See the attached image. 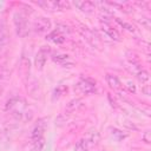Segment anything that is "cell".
Wrapping results in <instances>:
<instances>
[{
    "instance_id": "6da1fadb",
    "label": "cell",
    "mask_w": 151,
    "mask_h": 151,
    "mask_svg": "<svg viewBox=\"0 0 151 151\" xmlns=\"http://www.w3.org/2000/svg\"><path fill=\"white\" fill-rule=\"evenodd\" d=\"M26 107H27V103H26V100L24 98L13 97L7 101L5 109L9 113H12V116H14L17 119L25 122V120H29L31 117H32V113L27 114Z\"/></svg>"
},
{
    "instance_id": "7a4b0ae2",
    "label": "cell",
    "mask_w": 151,
    "mask_h": 151,
    "mask_svg": "<svg viewBox=\"0 0 151 151\" xmlns=\"http://www.w3.org/2000/svg\"><path fill=\"white\" fill-rule=\"evenodd\" d=\"M35 4L41 8H44L45 11H50V12L66 11V9H70L71 7L70 2L65 0H58V1L57 0H38L35 1Z\"/></svg>"
},
{
    "instance_id": "3957f363",
    "label": "cell",
    "mask_w": 151,
    "mask_h": 151,
    "mask_svg": "<svg viewBox=\"0 0 151 151\" xmlns=\"http://www.w3.org/2000/svg\"><path fill=\"white\" fill-rule=\"evenodd\" d=\"M13 22H14V26H15L17 34L19 37H26L28 34L27 20H26V17L22 13H20V12L14 13V15H13Z\"/></svg>"
},
{
    "instance_id": "277c9868",
    "label": "cell",
    "mask_w": 151,
    "mask_h": 151,
    "mask_svg": "<svg viewBox=\"0 0 151 151\" xmlns=\"http://www.w3.org/2000/svg\"><path fill=\"white\" fill-rule=\"evenodd\" d=\"M74 90L79 94L86 96V94L93 93L96 91V83L90 78H83L77 83V85L74 86Z\"/></svg>"
},
{
    "instance_id": "5b68a950",
    "label": "cell",
    "mask_w": 151,
    "mask_h": 151,
    "mask_svg": "<svg viewBox=\"0 0 151 151\" xmlns=\"http://www.w3.org/2000/svg\"><path fill=\"white\" fill-rule=\"evenodd\" d=\"M45 129H46V119H45V118H40V119L37 122V124H35V126H34V129H33V131H32V134H31L32 143H34V142H37V140L44 138Z\"/></svg>"
},
{
    "instance_id": "8992f818",
    "label": "cell",
    "mask_w": 151,
    "mask_h": 151,
    "mask_svg": "<svg viewBox=\"0 0 151 151\" xmlns=\"http://www.w3.org/2000/svg\"><path fill=\"white\" fill-rule=\"evenodd\" d=\"M33 28L38 33H45L51 28V21H50V19H47L45 17H40L34 21Z\"/></svg>"
},
{
    "instance_id": "52a82bcc",
    "label": "cell",
    "mask_w": 151,
    "mask_h": 151,
    "mask_svg": "<svg viewBox=\"0 0 151 151\" xmlns=\"http://www.w3.org/2000/svg\"><path fill=\"white\" fill-rule=\"evenodd\" d=\"M80 12L83 13H86V14H90L94 11L96 8V4L93 1H88V0H80V1H73L72 2Z\"/></svg>"
},
{
    "instance_id": "ba28073f",
    "label": "cell",
    "mask_w": 151,
    "mask_h": 151,
    "mask_svg": "<svg viewBox=\"0 0 151 151\" xmlns=\"http://www.w3.org/2000/svg\"><path fill=\"white\" fill-rule=\"evenodd\" d=\"M48 48H46L45 46H42L38 53L35 54V59H34V64H35V67L38 70H42L44 66H45V63H46V59H47V53H48Z\"/></svg>"
},
{
    "instance_id": "9c48e42d",
    "label": "cell",
    "mask_w": 151,
    "mask_h": 151,
    "mask_svg": "<svg viewBox=\"0 0 151 151\" xmlns=\"http://www.w3.org/2000/svg\"><path fill=\"white\" fill-rule=\"evenodd\" d=\"M80 32H81L83 37H84L92 46L98 47V37H96L92 31H90V29L86 28V27H83V28H80Z\"/></svg>"
},
{
    "instance_id": "30bf717a",
    "label": "cell",
    "mask_w": 151,
    "mask_h": 151,
    "mask_svg": "<svg viewBox=\"0 0 151 151\" xmlns=\"http://www.w3.org/2000/svg\"><path fill=\"white\" fill-rule=\"evenodd\" d=\"M101 29L112 39V40H116V41H120V35L119 33L109 25V22H101Z\"/></svg>"
},
{
    "instance_id": "8fae6325",
    "label": "cell",
    "mask_w": 151,
    "mask_h": 151,
    "mask_svg": "<svg viewBox=\"0 0 151 151\" xmlns=\"http://www.w3.org/2000/svg\"><path fill=\"white\" fill-rule=\"evenodd\" d=\"M46 39L50 40V41H52L53 44L60 45V44H63L65 41V35L61 32H59L58 29H54L53 32H51L50 34L46 35Z\"/></svg>"
},
{
    "instance_id": "7c38bea8",
    "label": "cell",
    "mask_w": 151,
    "mask_h": 151,
    "mask_svg": "<svg viewBox=\"0 0 151 151\" xmlns=\"http://www.w3.org/2000/svg\"><path fill=\"white\" fill-rule=\"evenodd\" d=\"M29 70H31V64H29V60L27 58H22L21 59V63H20V73H21V77L22 79L26 81L27 78L29 77Z\"/></svg>"
},
{
    "instance_id": "4fadbf2b",
    "label": "cell",
    "mask_w": 151,
    "mask_h": 151,
    "mask_svg": "<svg viewBox=\"0 0 151 151\" xmlns=\"http://www.w3.org/2000/svg\"><path fill=\"white\" fill-rule=\"evenodd\" d=\"M9 40V33L7 29V26L4 22H0V48L6 46Z\"/></svg>"
},
{
    "instance_id": "5bb4252c",
    "label": "cell",
    "mask_w": 151,
    "mask_h": 151,
    "mask_svg": "<svg viewBox=\"0 0 151 151\" xmlns=\"http://www.w3.org/2000/svg\"><path fill=\"white\" fill-rule=\"evenodd\" d=\"M105 79H106V81H107V85H109L111 88L117 90V91L122 88V83H120V80H119L116 76H113V74H106Z\"/></svg>"
},
{
    "instance_id": "9a60e30c",
    "label": "cell",
    "mask_w": 151,
    "mask_h": 151,
    "mask_svg": "<svg viewBox=\"0 0 151 151\" xmlns=\"http://www.w3.org/2000/svg\"><path fill=\"white\" fill-rule=\"evenodd\" d=\"M52 59H53V61H55V63H58L59 65H61V66H67V67H70V66H72L73 65V63L70 60V57L68 55H66V54H60V55H53L52 57Z\"/></svg>"
},
{
    "instance_id": "2e32d148",
    "label": "cell",
    "mask_w": 151,
    "mask_h": 151,
    "mask_svg": "<svg viewBox=\"0 0 151 151\" xmlns=\"http://www.w3.org/2000/svg\"><path fill=\"white\" fill-rule=\"evenodd\" d=\"M81 106V101H80V99H72L67 105H66V107H65V112H67V113H72V112H74L77 109H79Z\"/></svg>"
},
{
    "instance_id": "e0dca14e",
    "label": "cell",
    "mask_w": 151,
    "mask_h": 151,
    "mask_svg": "<svg viewBox=\"0 0 151 151\" xmlns=\"http://www.w3.org/2000/svg\"><path fill=\"white\" fill-rule=\"evenodd\" d=\"M86 139H87V142L90 143V145H94V144H98V142L100 140V134L98 133V131L91 130V131L87 133Z\"/></svg>"
},
{
    "instance_id": "ac0fdd59",
    "label": "cell",
    "mask_w": 151,
    "mask_h": 151,
    "mask_svg": "<svg viewBox=\"0 0 151 151\" xmlns=\"http://www.w3.org/2000/svg\"><path fill=\"white\" fill-rule=\"evenodd\" d=\"M90 147H91V145H90V143L87 142V139H86V138H81L80 140L77 142L74 150H76V151H88Z\"/></svg>"
},
{
    "instance_id": "d6986e66",
    "label": "cell",
    "mask_w": 151,
    "mask_h": 151,
    "mask_svg": "<svg viewBox=\"0 0 151 151\" xmlns=\"http://www.w3.org/2000/svg\"><path fill=\"white\" fill-rule=\"evenodd\" d=\"M65 92H67V87H66L65 85H59V86H57V87L54 88V91H53V99L60 98L63 94H65Z\"/></svg>"
},
{
    "instance_id": "ffe728a7",
    "label": "cell",
    "mask_w": 151,
    "mask_h": 151,
    "mask_svg": "<svg viewBox=\"0 0 151 151\" xmlns=\"http://www.w3.org/2000/svg\"><path fill=\"white\" fill-rule=\"evenodd\" d=\"M125 68L129 70V72H131L133 74H137L142 70V66L139 64H136V63H127L126 66H125Z\"/></svg>"
},
{
    "instance_id": "44dd1931",
    "label": "cell",
    "mask_w": 151,
    "mask_h": 151,
    "mask_svg": "<svg viewBox=\"0 0 151 151\" xmlns=\"http://www.w3.org/2000/svg\"><path fill=\"white\" fill-rule=\"evenodd\" d=\"M136 77H137V79L143 84V83H146V81H149V79H150V76H149V73L145 71V70H140L137 74H136Z\"/></svg>"
},
{
    "instance_id": "7402d4cb",
    "label": "cell",
    "mask_w": 151,
    "mask_h": 151,
    "mask_svg": "<svg viewBox=\"0 0 151 151\" xmlns=\"http://www.w3.org/2000/svg\"><path fill=\"white\" fill-rule=\"evenodd\" d=\"M111 133H112V136L116 137L118 140H123L124 138L127 137L126 133H123V131H120V130H118V129H116V127H111Z\"/></svg>"
},
{
    "instance_id": "603a6c76",
    "label": "cell",
    "mask_w": 151,
    "mask_h": 151,
    "mask_svg": "<svg viewBox=\"0 0 151 151\" xmlns=\"http://www.w3.org/2000/svg\"><path fill=\"white\" fill-rule=\"evenodd\" d=\"M126 57L129 59V63H136V64H139V58H138V54L136 52H132V51H129L126 53Z\"/></svg>"
},
{
    "instance_id": "cb8c5ba5",
    "label": "cell",
    "mask_w": 151,
    "mask_h": 151,
    "mask_svg": "<svg viewBox=\"0 0 151 151\" xmlns=\"http://www.w3.org/2000/svg\"><path fill=\"white\" fill-rule=\"evenodd\" d=\"M137 21H138L143 27H145L146 29H150V27H151V21H150L149 18H146V17H142V18H138Z\"/></svg>"
},
{
    "instance_id": "d4e9b609",
    "label": "cell",
    "mask_w": 151,
    "mask_h": 151,
    "mask_svg": "<svg viewBox=\"0 0 151 151\" xmlns=\"http://www.w3.org/2000/svg\"><path fill=\"white\" fill-rule=\"evenodd\" d=\"M116 21L122 26V27H124L125 29H127L129 32H134V27L131 25V24H129V22H125V21H122L119 18H116Z\"/></svg>"
},
{
    "instance_id": "484cf974",
    "label": "cell",
    "mask_w": 151,
    "mask_h": 151,
    "mask_svg": "<svg viewBox=\"0 0 151 151\" xmlns=\"http://www.w3.org/2000/svg\"><path fill=\"white\" fill-rule=\"evenodd\" d=\"M33 145H34V150H35V151H41V149H42V147H44V145H45V139H44V138H41V139H39V140L34 142V143H33Z\"/></svg>"
},
{
    "instance_id": "4316f807",
    "label": "cell",
    "mask_w": 151,
    "mask_h": 151,
    "mask_svg": "<svg viewBox=\"0 0 151 151\" xmlns=\"http://www.w3.org/2000/svg\"><path fill=\"white\" fill-rule=\"evenodd\" d=\"M142 139H143V142H145L146 144H150L151 143V132L147 130V131H145L144 133H143V136H142Z\"/></svg>"
},
{
    "instance_id": "83f0119b",
    "label": "cell",
    "mask_w": 151,
    "mask_h": 151,
    "mask_svg": "<svg viewBox=\"0 0 151 151\" xmlns=\"http://www.w3.org/2000/svg\"><path fill=\"white\" fill-rule=\"evenodd\" d=\"M140 45H142V47L145 50V52H150V44L147 42V41H144V40H142L140 41Z\"/></svg>"
},
{
    "instance_id": "f1b7e54d",
    "label": "cell",
    "mask_w": 151,
    "mask_h": 151,
    "mask_svg": "<svg viewBox=\"0 0 151 151\" xmlns=\"http://www.w3.org/2000/svg\"><path fill=\"white\" fill-rule=\"evenodd\" d=\"M142 91H143L144 94L149 96V94H150V86H149V85H143V86H142Z\"/></svg>"
},
{
    "instance_id": "f546056e",
    "label": "cell",
    "mask_w": 151,
    "mask_h": 151,
    "mask_svg": "<svg viewBox=\"0 0 151 151\" xmlns=\"http://www.w3.org/2000/svg\"><path fill=\"white\" fill-rule=\"evenodd\" d=\"M129 90H130V92L134 93V92H136V87H134V85L131 84V83H129Z\"/></svg>"
}]
</instances>
